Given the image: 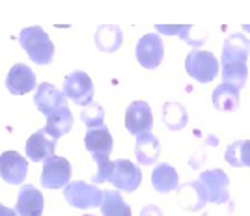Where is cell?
I'll list each match as a JSON object with an SVG mask.
<instances>
[{
	"instance_id": "cell-1",
	"label": "cell",
	"mask_w": 250,
	"mask_h": 216,
	"mask_svg": "<svg viewBox=\"0 0 250 216\" xmlns=\"http://www.w3.org/2000/svg\"><path fill=\"white\" fill-rule=\"evenodd\" d=\"M19 43L34 63L49 65L54 58V45L42 26H28L19 34Z\"/></svg>"
},
{
	"instance_id": "cell-2",
	"label": "cell",
	"mask_w": 250,
	"mask_h": 216,
	"mask_svg": "<svg viewBox=\"0 0 250 216\" xmlns=\"http://www.w3.org/2000/svg\"><path fill=\"white\" fill-rule=\"evenodd\" d=\"M185 71L194 80L208 84L213 79H217V75H219V60L215 58L213 52L194 49L188 52L185 58Z\"/></svg>"
},
{
	"instance_id": "cell-3",
	"label": "cell",
	"mask_w": 250,
	"mask_h": 216,
	"mask_svg": "<svg viewBox=\"0 0 250 216\" xmlns=\"http://www.w3.org/2000/svg\"><path fill=\"white\" fill-rule=\"evenodd\" d=\"M200 183L206 190L208 203L211 205H224L229 203V179L224 170L213 168L200 174Z\"/></svg>"
},
{
	"instance_id": "cell-4",
	"label": "cell",
	"mask_w": 250,
	"mask_h": 216,
	"mask_svg": "<svg viewBox=\"0 0 250 216\" xmlns=\"http://www.w3.org/2000/svg\"><path fill=\"white\" fill-rule=\"evenodd\" d=\"M65 201L75 209H94L103 201V192L95 185H88L84 181H69L63 186Z\"/></svg>"
},
{
	"instance_id": "cell-5",
	"label": "cell",
	"mask_w": 250,
	"mask_h": 216,
	"mask_svg": "<svg viewBox=\"0 0 250 216\" xmlns=\"http://www.w3.org/2000/svg\"><path fill=\"white\" fill-rule=\"evenodd\" d=\"M62 93L65 99H71L75 104L86 106L94 99V82L88 77V73L73 71L65 77Z\"/></svg>"
},
{
	"instance_id": "cell-6",
	"label": "cell",
	"mask_w": 250,
	"mask_h": 216,
	"mask_svg": "<svg viewBox=\"0 0 250 216\" xmlns=\"http://www.w3.org/2000/svg\"><path fill=\"white\" fill-rule=\"evenodd\" d=\"M71 181V164L63 157H51L43 162L42 186L49 190L63 188Z\"/></svg>"
},
{
	"instance_id": "cell-7",
	"label": "cell",
	"mask_w": 250,
	"mask_h": 216,
	"mask_svg": "<svg viewBox=\"0 0 250 216\" xmlns=\"http://www.w3.org/2000/svg\"><path fill=\"white\" fill-rule=\"evenodd\" d=\"M112 185L118 188V192H135L142 183V172L127 158H118L114 160V168L108 179Z\"/></svg>"
},
{
	"instance_id": "cell-8",
	"label": "cell",
	"mask_w": 250,
	"mask_h": 216,
	"mask_svg": "<svg viewBox=\"0 0 250 216\" xmlns=\"http://www.w3.org/2000/svg\"><path fill=\"white\" fill-rule=\"evenodd\" d=\"M165 45L159 34H146L136 43V60L146 69H155L163 62Z\"/></svg>"
},
{
	"instance_id": "cell-9",
	"label": "cell",
	"mask_w": 250,
	"mask_h": 216,
	"mask_svg": "<svg viewBox=\"0 0 250 216\" xmlns=\"http://www.w3.org/2000/svg\"><path fill=\"white\" fill-rule=\"evenodd\" d=\"M125 127L133 136L151 133V127H153L151 106L146 101H133L125 110Z\"/></svg>"
},
{
	"instance_id": "cell-10",
	"label": "cell",
	"mask_w": 250,
	"mask_h": 216,
	"mask_svg": "<svg viewBox=\"0 0 250 216\" xmlns=\"http://www.w3.org/2000/svg\"><path fill=\"white\" fill-rule=\"evenodd\" d=\"M28 175V160L17 151H4L0 155V177L8 185H21Z\"/></svg>"
},
{
	"instance_id": "cell-11",
	"label": "cell",
	"mask_w": 250,
	"mask_h": 216,
	"mask_svg": "<svg viewBox=\"0 0 250 216\" xmlns=\"http://www.w3.org/2000/svg\"><path fill=\"white\" fill-rule=\"evenodd\" d=\"M250 52V41L245 34H229L222 45V67L224 65H247Z\"/></svg>"
},
{
	"instance_id": "cell-12",
	"label": "cell",
	"mask_w": 250,
	"mask_h": 216,
	"mask_svg": "<svg viewBox=\"0 0 250 216\" xmlns=\"http://www.w3.org/2000/svg\"><path fill=\"white\" fill-rule=\"evenodd\" d=\"M84 145H86V151L92 155L95 162H99V160H104V158L110 157L114 142H112L110 131L106 129V125H103V127H97V129H90L86 133Z\"/></svg>"
},
{
	"instance_id": "cell-13",
	"label": "cell",
	"mask_w": 250,
	"mask_h": 216,
	"mask_svg": "<svg viewBox=\"0 0 250 216\" xmlns=\"http://www.w3.org/2000/svg\"><path fill=\"white\" fill-rule=\"evenodd\" d=\"M34 103L38 106V110L45 114V116H51V114L58 112L63 106H67L63 93L56 86H52L49 82H43L38 86V92L34 95Z\"/></svg>"
},
{
	"instance_id": "cell-14",
	"label": "cell",
	"mask_w": 250,
	"mask_h": 216,
	"mask_svg": "<svg viewBox=\"0 0 250 216\" xmlns=\"http://www.w3.org/2000/svg\"><path fill=\"white\" fill-rule=\"evenodd\" d=\"M43 194L34 185H24L19 190L17 205H15V215L17 216H42L43 215Z\"/></svg>"
},
{
	"instance_id": "cell-15",
	"label": "cell",
	"mask_w": 250,
	"mask_h": 216,
	"mask_svg": "<svg viewBox=\"0 0 250 216\" xmlns=\"http://www.w3.org/2000/svg\"><path fill=\"white\" fill-rule=\"evenodd\" d=\"M6 88L13 95H22L36 88V75L28 65L15 63L6 77Z\"/></svg>"
},
{
	"instance_id": "cell-16",
	"label": "cell",
	"mask_w": 250,
	"mask_h": 216,
	"mask_svg": "<svg viewBox=\"0 0 250 216\" xmlns=\"http://www.w3.org/2000/svg\"><path fill=\"white\" fill-rule=\"evenodd\" d=\"M177 203L183 207L185 211H200L208 205L206 190L200 181H190L177 186Z\"/></svg>"
},
{
	"instance_id": "cell-17",
	"label": "cell",
	"mask_w": 250,
	"mask_h": 216,
	"mask_svg": "<svg viewBox=\"0 0 250 216\" xmlns=\"http://www.w3.org/2000/svg\"><path fill=\"white\" fill-rule=\"evenodd\" d=\"M54 149H56V142L49 138L43 129L36 131L26 142V157L32 162H45L47 158L54 157Z\"/></svg>"
},
{
	"instance_id": "cell-18",
	"label": "cell",
	"mask_w": 250,
	"mask_h": 216,
	"mask_svg": "<svg viewBox=\"0 0 250 216\" xmlns=\"http://www.w3.org/2000/svg\"><path fill=\"white\" fill-rule=\"evenodd\" d=\"M159 155H161V144H159L155 134L142 133L136 136L135 157H136V160H138V164H142V166L155 164Z\"/></svg>"
},
{
	"instance_id": "cell-19",
	"label": "cell",
	"mask_w": 250,
	"mask_h": 216,
	"mask_svg": "<svg viewBox=\"0 0 250 216\" xmlns=\"http://www.w3.org/2000/svg\"><path fill=\"white\" fill-rule=\"evenodd\" d=\"M73 112L69 110V106H63L58 112L47 116V125H45V134L52 138L54 142L58 138H62L63 134H67L73 127Z\"/></svg>"
},
{
	"instance_id": "cell-20",
	"label": "cell",
	"mask_w": 250,
	"mask_h": 216,
	"mask_svg": "<svg viewBox=\"0 0 250 216\" xmlns=\"http://www.w3.org/2000/svg\"><path fill=\"white\" fill-rule=\"evenodd\" d=\"M151 185L161 194H168V192L177 190V186H179L177 170L172 164H168V162L155 166V170L151 174Z\"/></svg>"
},
{
	"instance_id": "cell-21",
	"label": "cell",
	"mask_w": 250,
	"mask_h": 216,
	"mask_svg": "<svg viewBox=\"0 0 250 216\" xmlns=\"http://www.w3.org/2000/svg\"><path fill=\"white\" fill-rule=\"evenodd\" d=\"M124 43V32L114 24H101L95 32V47L101 52H116Z\"/></svg>"
},
{
	"instance_id": "cell-22",
	"label": "cell",
	"mask_w": 250,
	"mask_h": 216,
	"mask_svg": "<svg viewBox=\"0 0 250 216\" xmlns=\"http://www.w3.org/2000/svg\"><path fill=\"white\" fill-rule=\"evenodd\" d=\"M213 104L217 110L222 112H233L239 106V90L228 86V84H220L213 92Z\"/></svg>"
},
{
	"instance_id": "cell-23",
	"label": "cell",
	"mask_w": 250,
	"mask_h": 216,
	"mask_svg": "<svg viewBox=\"0 0 250 216\" xmlns=\"http://www.w3.org/2000/svg\"><path fill=\"white\" fill-rule=\"evenodd\" d=\"M101 211L103 216H131V207L125 203L124 196L118 190H103Z\"/></svg>"
},
{
	"instance_id": "cell-24",
	"label": "cell",
	"mask_w": 250,
	"mask_h": 216,
	"mask_svg": "<svg viewBox=\"0 0 250 216\" xmlns=\"http://www.w3.org/2000/svg\"><path fill=\"white\" fill-rule=\"evenodd\" d=\"M163 121L170 131H181L188 123L187 108L181 103H165L163 106Z\"/></svg>"
},
{
	"instance_id": "cell-25",
	"label": "cell",
	"mask_w": 250,
	"mask_h": 216,
	"mask_svg": "<svg viewBox=\"0 0 250 216\" xmlns=\"http://www.w3.org/2000/svg\"><path fill=\"white\" fill-rule=\"evenodd\" d=\"M224 158L233 168H250V140L231 142L224 153Z\"/></svg>"
},
{
	"instance_id": "cell-26",
	"label": "cell",
	"mask_w": 250,
	"mask_h": 216,
	"mask_svg": "<svg viewBox=\"0 0 250 216\" xmlns=\"http://www.w3.org/2000/svg\"><path fill=\"white\" fill-rule=\"evenodd\" d=\"M81 119H83L84 125L88 127V131H90V129H97V127H103L104 125L103 106L99 103H95V101L88 103L83 108V112H81Z\"/></svg>"
},
{
	"instance_id": "cell-27",
	"label": "cell",
	"mask_w": 250,
	"mask_h": 216,
	"mask_svg": "<svg viewBox=\"0 0 250 216\" xmlns=\"http://www.w3.org/2000/svg\"><path fill=\"white\" fill-rule=\"evenodd\" d=\"M157 32H161V34H167V36H179V38H183L188 45H192V47H200L202 43L196 41L192 36H190V30H192V26L190 24H157L155 26Z\"/></svg>"
},
{
	"instance_id": "cell-28",
	"label": "cell",
	"mask_w": 250,
	"mask_h": 216,
	"mask_svg": "<svg viewBox=\"0 0 250 216\" xmlns=\"http://www.w3.org/2000/svg\"><path fill=\"white\" fill-rule=\"evenodd\" d=\"M95 164H97V174L94 175V183H104V181H108L110 174H112V168H114V160L104 158V160H99Z\"/></svg>"
},
{
	"instance_id": "cell-29",
	"label": "cell",
	"mask_w": 250,
	"mask_h": 216,
	"mask_svg": "<svg viewBox=\"0 0 250 216\" xmlns=\"http://www.w3.org/2000/svg\"><path fill=\"white\" fill-rule=\"evenodd\" d=\"M140 216H163V211L157 205H146L140 211Z\"/></svg>"
},
{
	"instance_id": "cell-30",
	"label": "cell",
	"mask_w": 250,
	"mask_h": 216,
	"mask_svg": "<svg viewBox=\"0 0 250 216\" xmlns=\"http://www.w3.org/2000/svg\"><path fill=\"white\" fill-rule=\"evenodd\" d=\"M0 216H17V215H15V211H13V209H8L6 205H2V203H0Z\"/></svg>"
},
{
	"instance_id": "cell-31",
	"label": "cell",
	"mask_w": 250,
	"mask_h": 216,
	"mask_svg": "<svg viewBox=\"0 0 250 216\" xmlns=\"http://www.w3.org/2000/svg\"><path fill=\"white\" fill-rule=\"evenodd\" d=\"M243 30H247V32H250V24H245V26H243Z\"/></svg>"
},
{
	"instance_id": "cell-32",
	"label": "cell",
	"mask_w": 250,
	"mask_h": 216,
	"mask_svg": "<svg viewBox=\"0 0 250 216\" xmlns=\"http://www.w3.org/2000/svg\"><path fill=\"white\" fill-rule=\"evenodd\" d=\"M84 216H92V215H84Z\"/></svg>"
}]
</instances>
